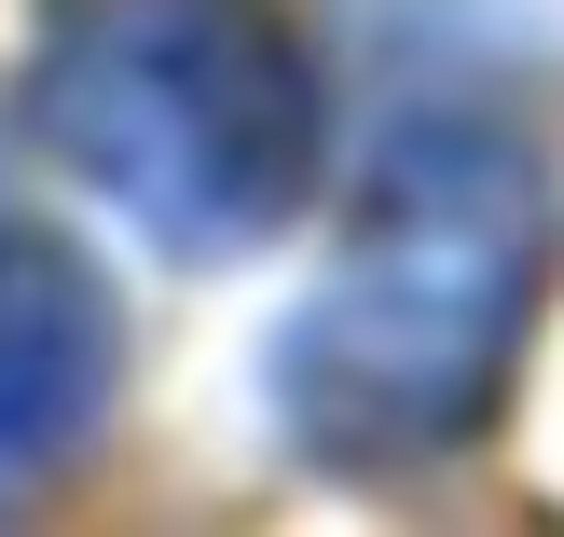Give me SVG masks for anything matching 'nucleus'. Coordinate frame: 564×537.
<instances>
[{
	"mask_svg": "<svg viewBox=\"0 0 564 537\" xmlns=\"http://www.w3.org/2000/svg\"><path fill=\"white\" fill-rule=\"evenodd\" d=\"M28 110L180 262L275 235L317 165V69L262 0H69Z\"/></svg>",
	"mask_w": 564,
	"mask_h": 537,
	"instance_id": "nucleus-2",
	"label": "nucleus"
},
{
	"mask_svg": "<svg viewBox=\"0 0 564 537\" xmlns=\"http://www.w3.org/2000/svg\"><path fill=\"white\" fill-rule=\"evenodd\" d=\"M538 303V165L482 125H400L330 290L275 345V414L330 469L455 455Z\"/></svg>",
	"mask_w": 564,
	"mask_h": 537,
	"instance_id": "nucleus-1",
	"label": "nucleus"
},
{
	"mask_svg": "<svg viewBox=\"0 0 564 537\" xmlns=\"http://www.w3.org/2000/svg\"><path fill=\"white\" fill-rule=\"evenodd\" d=\"M0 193H14V180H0Z\"/></svg>",
	"mask_w": 564,
	"mask_h": 537,
	"instance_id": "nucleus-4",
	"label": "nucleus"
},
{
	"mask_svg": "<svg viewBox=\"0 0 564 537\" xmlns=\"http://www.w3.org/2000/svg\"><path fill=\"white\" fill-rule=\"evenodd\" d=\"M110 400V303L83 262L0 235V469H42Z\"/></svg>",
	"mask_w": 564,
	"mask_h": 537,
	"instance_id": "nucleus-3",
	"label": "nucleus"
}]
</instances>
